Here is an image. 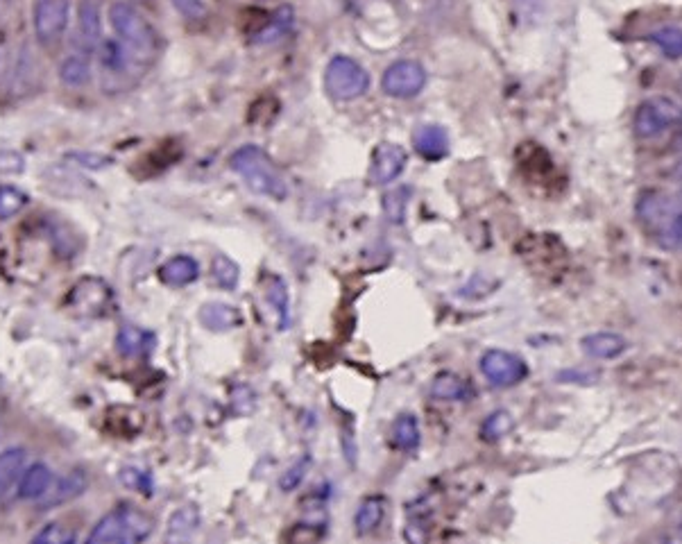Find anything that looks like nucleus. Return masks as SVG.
Here are the masks:
<instances>
[{"label": "nucleus", "instance_id": "bb28decb", "mask_svg": "<svg viewBox=\"0 0 682 544\" xmlns=\"http://www.w3.org/2000/svg\"><path fill=\"white\" fill-rule=\"evenodd\" d=\"M266 295H268V302H270L272 309L277 311L279 329L286 331L288 325H291V300H288V288L284 284V279L272 277L268 282Z\"/></svg>", "mask_w": 682, "mask_h": 544}, {"label": "nucleus", "instance_id": "aec40b11", "mask_svg": "<svg viewBox=\"0 0 682 544\" xmlns=\"http://www.w3.org/2000/svg\"><path fill=\"white\" fill-rule=\"evenodd\" d=\"M200 322L211 331H229L241 325V313L225 302H209L200 309Z\"/></svg>", "mask_w": 682, "mask_h": 544}, {"label": "nucleus", "instance_id": "a211bd4d", "mask_svg": "<svg viewBox=\"0 0 682 544\" xmlns=\"http://www.w3.org/2000/svg\"><path fill=\"white\" fill-rule=\"evenodd\" d=\"M25 461H28V452L23 447H10L0 452V499L16 486V481H21Z\"/></svg>", "mask_w": 682, "mask_h": 544}, {"label": "nucleus", "instance_id": "c9c22d12", "mask_svg": "<svg viewBox=\"0 0 682 544\" xmlns=\"http://www.w3.org/2000/svg\"><path fill=\"white\" fill-rule=\"evenodd\" d=\"M170 5L175 7L179 16H184L186 21H204L209 16V7L204 0H170Z\"/></svg>", "mask_w": 682, "mask_h": 544}, {"label": "nucleus", "instance_id": "473e14b6", "mask_svg": "<svg viewBox=\"0 0 682 544\" xmlns=\"http://www.w3.org/2000/svg\"><path fill=\"white\" fill-rule=\"evenodd\" d=\"M211 275H213V279H216V284L220 288H225V291H234V288L238 286L241 270H238L236 263L229 257H225V254H218V257L213 259Z\"/></svg>", "mask_w": 682, "mask_h": 544}, {"label": "nucleus", "instance_id": "f03ea898", "mask_svg": "<svg viewBox=\"0 0 682 544\" xmlns=\"http://www.w3.org/2000/svg\"><path fill=\"white\" fill-rule=\"evenodd\" d=\"M107 14L116 39L121 41L143 66L155 62L161 48L155 25L136 10L132 3H127V0H116V3L109 5Z\"/></svg>", "mask_w": 682, "mask_h": 544}, {"label": "nucleus", "instance_id": "a19ab883", "mask_svg": "<svg viewBox=\"0 0 682 544\" xmlns=\"http://www.w3.org/2000/svg\"><path fill=\"white\" fill-rule=\"evenodd\" d=\"M678 91H680V96H682V78L678 80Z\"/></svg>", "mask_w": 682, "mask_h": 544}, {"label": "nucleus", "instance_id": "9b49d317", "mask_svg": "<svg viewBox=\"0 0 682 544\" xmlns=\"http://www.w3.org/2000/svg\"><path fill=\"white\" fill-rule=\"evenodd\" d=\"M406 150L402 146H397V143H390V141H383L377 146L372 155V164H370V180L374 184H390L395 182L399 175L404 173L406 168Z\"/></svg>", "mask_w": 682, "mask_h": 544}, {"label": "nucleus", "instance_id": "393cba45", "mask_svg": "<svg viewBox=\"0 0 682 544\" xmlns=\"http://www.w3.org/2000/svg\"><path fill=\"white\" fill-rule=\"evenodd\" d=\"M431 395L442 402H460L470 395V386L454 372H440L431 384Z\"/></svg>", "mask_w": 682, "mask_h": 544}, {"label": "nucleus", "instance_id": "7c9ffc66", "mask_svg": "<svg viewBox=\"0 0 682 544\" xmlns=\"http://www.w3.org/2000/svg\"><path fill=\"white\" fill-rule=\"evenodd\" d=\"M28 193L14 184H0V220H10L21 214L28 204Z\"/></svg>", "mask_w": 682, "mask_h": 544}, {"label": "nucleus", "instance_id": "4c0bfd02", "mask_svg": "<svg viewBox=\"0 0 682 544\" xmlns=\"http://www.w3.org/2000/svg\"><path fill=\"white\" fill-rule=\"evenodd\" d=\"M309 465H311L309 456H302L300 461H297L291 470L284 474V479H281V490H295L297 486H300V483L304 481L306 472H309Z\"/></svg>", "mask_w": 682, "mask_h": 544}, {"label": "nucleus", "instance_id": "9d476101", "mask_svg": "<svg viewBox=\"0 0 682 544\" xmlns=\"http://www.w3.org/2000/svg\"><path fill=\"white\" fill-rule=\"evenodd\" d=\"M98 62L102 75L109 78V84L130 78L136 71H143V64L118 39H102L98 46Z\"/></svg>", "mask_w": 682, "mask_h": 544}, {"label": "nucleus", "instance_id": "dca6fc26", "mask_svg": "<svg viewBox=\"0 0 682 544\" xmlns=\"http://www.w3.org/2000/svg\"><path fill=\"white\" fill-rule=\"evenodd\" d=\"M37 84H39V59L34 57L28 44H23L14 62V78H12L14 96H28L32 87H37Z\"/></svg>", "mask_w": 682, "mask_h": 544}, {"label": "nucleus", "instance_id": "f8f14e48", "mask_svg": "<svg viewBox=\"0 0 682 544\" xmlns=\"http://www.w3.org/2000/svg\"><path fill=\"white\" fill-rule=\"evenodd\" d=\"M75 39H78V53L87 55L102 44V0H80Z\"/></svg>", "mask_w": 682, "mask_h": 544}, {"label": "nucleus", "instance_id": "0eeeda50", "mask_svg": "<svg viewBox=\"0 0 682 544\" xmlns=\"http://www.w3.org/2000/svg\"><path fill=\"white\" fill-rule=\"evenodd\" d=\"M325 87L331 98L356 100L368 93L370 73L352 57L338 55L329 62L325 71Z\"/></svg>", "mask_w": 682, "mask_h": 544}, {"label": "nucleus", "instance_id": "ddd939ff", "mask_svg": "<svg viewBox=\"0 0 682 544\" xmlns=\"http://www.w3.org/2000/svg\"><path fill=\"white\" fill-rule=\"evenodd\" d=\"M109 300H112V293L100 279H82L71 297L73 306L82 316H102L109 306Z\"/></svg>", "mask_w": 682, "mask_h": 544}, {"label": "nucleus", "instance_id": "2eb2a0df", "mask_svg": "<svg viewBox=\"0 0 682 544\" xmlns=\"http://www.w3.org/2000/svg\"><path fill=\"white\" fill-rule=\"evenodd\" d=\"M413 146L424 159H442L449 152V134L442 125H422L413 134Z\"/></svg>", "mask_w": 682, "mask_h": 544}, {"label": "nucleus", "instance_id": "c756f323", "mask_svg": "<svg viewBox=\"0 0 682 544\" xmlns=\"http://www.w3.org/2000/svg\"><path fill=\"white\" fill-rule=\"evenodd\" d=\"M392 438H395V445L402 449V452H413L420 445V424L417 418L411 413L399 415L395 422V431H392Z\"/></svg>", "mask_w": 682, "mask_h": 544}, {"label": "nucleus", "instance_id": "423d86ee", "mask_svg": "<svg viewBox=\"0 0 682 544\" xmlns=\"http://www.w3.org/2000/svg\"><path fill=\"white\" fill-rule=\"evenodd\" d=\"M68 19H71V0H34L32 30L37 44L46 50H55L66 37Z\"/></svg>", "mask_w": 682, "mask_h": 544}, {"label": "nucleus", "instance_id": "5701e85b", "mask_svg": "<svg viewBox=\"0 0 682 544\" xmlns=\"http://www.w3.org/2000/svg\"><path fill=\"white\" fill-rule=\"evenodd\" d=\"M59 80L66 87H84L91 80V55L71 53L59 64Z\"/></svg>", "mask_w": 682, "mask_h": 544}, {"label": "nucleus", "instance_id": "e433bc0d", "mask_svg": "<svg viewBox=\"0 0 682 544\" xmlns=\"http://www.w3.org/2000/svg\"><path fill=\"white\" fill-rule=\"evenodd\" d=\"M25 170V157L19 150L0 148V175H21Z\"/></svg>", "mask_w": 682, "mask_h": 544}, {"label": "nucleus", "instance_id": "412c9836", "mask_svg": "<svg viewBox=\"0 0 682 544\" xmlns=\"http://www.w3.org/2000/svg\"><path fill=\"white\" fill-rule=\"evenodd\" d=\"M383 517H386V499L381 495H370L361 501L356 515H354V526L361 535H368L374 529H379Z\"/></svg>", "mask_w": 682, "mask_h": 544}, {"label": "nucleus", "instance_id": "cd10ccee", "mask_svg": "<svg viewBox=\"0 0 682 544\" xmlns=\"http://www.w3.org/2000/svg\"><path fill=\"white\" fill-rule=\"evenodd\" d=\"M87 486H89V479L82 470L68 472L66 476H62V479L57 481V488L53 492V499H50V504L57 506V504H64V501H71L75 497H80L82 492L87 490Z\"/></svg>", "mask_w": 682, "mask_h": 544}, {"label": "nucleus", "instance_id": "ea45409f", "mask_svg": "<svg viewBox=\"0 0 682 544\" xmlns=\"http://www.w3.org/2000/svg\"><path fill=\"white\" fill-rule=\"evenodd\" d=\"M673 177H676V180H678V182H682V159L678 161V166H676V168H673Z\"/></svg>", "mask_w": 682, "mask_h": 544}, {"label": "nucleus", "instance_id": "6e6552de", "mask_svg": "<svg viewBox=\"0 0 682 544\" xmlns=\"http://www.w3.org/2000/svg\"><path fill=\"white\" fill-rule=\"evenodd\" d=\"M481 372L492 386L513 388L528 377V365L513 352L506 350H488L481 356Z\"/></svg>", "mask_w": 682, "mask_h": 544}, {"label": "nucleus", "instance_id": "b1692460", "mask_svg": "<svg viewBox=\"0 0 682 544\" xmlns=\"http://www.w3.org/2000/svg\"><path fill=\"white\" fill-rule=\"evenodd\" d=\"M155 343L150 331H143L134 325H123L116 336V347L123 356H143Z\"/></svg>", "mask_w": 682, "mask_h": 544}, {"label": "nucleus", "instance_id": "c85d7f7f", "mask_svg": "<svg viewBox=\"0 0 682 544\" xmlns=\"http://www.w3.org/2000/svg\"><path fill=\"white\" fill-rule=\"evenodd\" d=\"M649 39L667 57L682 59V28L680 25H660V28H655L649 34Z\"/></svg>", "mask_w": 682, "mask_h": 544}, {"label": "nucleus", "instance_id": "a878e982", "mask_svg": "<svg viewBox=\"0 0 682 544\" xmlns=\"http://www.w3.org/2000/svg\"><path fill=\"white\" fill-rule=\"evenodd\" d=\"M291 25H293V7L281 5L279 10L270 16L266 28L254 37V41H257V44H275V41L286 37L288 30H291Z\"/></svg>", "mask_w": 682, "mask_h": 544}, {"label": "nucleus", "instance_id": "37998d69", "mask_svg": "<svg viewBox=\"0 0 682 544\" xmlns=\"http://www.w3.org/2000/svg\"><path fill=\"white\" fill-rule=\"evenodd\" d=\"M680 143H682V141H680Z\"/></svg>", "mask_w": 682, "mask_h": 544}, {"label": "nucleus", "instance_id": "72a5a7b5", "mask_svg": "<svg viewBox=\"0 0 682 544\" xmlns=\"http://www.w3.org/2000/svg\"><path fill=\"white\" fill-rule=\"evenodd\" d=\"M408 198H411V193H408L406 186L404 189H397V191H390L383 195V211H386V218L390 220V223H395V225L404 223Z\"/></svg>", "mask_w": 682, "mask_h": 544}, {"label": "nucleus", "instance_id": "58836bf2", "mask_svg": "<svg viewBox=\"0 0 682 544\" xmlns=\"http://www.w3.org/2000/svg\"><path fill=\"white\" fill-rule=\"evenodd\" d=\"M68 159H73V161H78V164H82L84 168H102L105 164H109V159L107 157H102V155H93V152H68Z\"/></svg>", "mask_w": 682, "mask_h": 544}, {"label": "nucleus", "instance_id": "39448f33", "mask_svg": "<svg viewBox=\"0 0 682 544\" xmlns=\"http://www.w3.org/2000/svg\"><path fill=\"white\" fill-rule=\"evenodd\" d=\"M682 130V105L667 96H653L639 102L633 116L637 139H655L664 132Z\"/></svg>", "mask_w": 682, "mask_h": 544}, {"label": "nucleus", "instance_id": "7ed1b4c3", "mask_svg": "<svg viewBox=\"0 0 682 544\" xmlns=\"http://www.w3.org/2000/svg\"><path fill=\"white\" fill-rule=\"evenodd\" d=\"M152 531H155V520L146 510L134 504H121L100 517L84 544H143Z\"/></svg>", "mask_w": 682, "mask_h": 544}, {"label": "nucleus", "instance_id": "f3484780", "mask_svg": "<svg viewBox=\"0 0 682 544\" xmlns=\"http://www.w3.org/2000/svg\"><path fill=\"white\" fill-rule=\"evenodd\" d=\"M200 277V266L193 257H186V254H177V257L168 259L164 266L159 268V279L166 286L182 288L193 284L195 279Z\"/></svg>", "mask_w": 682, "mask_h": 544}, {"label": "nucleus", "instance_id": "6ab92c4d", "mask_svg": "<svg viewBox=\"0 0 682 544\" xmlns=\"http://www.w3.org/2000/svg\"><path fill=\"white\" fill-rule=\"evenodd\" d=\"M198 524H200L198 508L195 506L177 508L168 522V533H166L168 544H189L193 533L198 531Z\"/></svg>", "mask_w": 682, "mask_h": 544}, {"label": "nucleus", "instance_id": "1a4fd4ad", "mask_svg": "<svg viewBox=\"0 0 682 544\" xmlns=\"http://www.w3.org/2000/svg\"><path fill=\"white\" fill-rule=\"evenodd\" d=\"M426 71L422 64L413 59H402L386 68L381 78V87L392 98H415L424 89Z\"/></svg>", "mask_w": 682, "mask_h": 544}, {"label": "nucleus", "instance_id": "4be33fe9", "mask_svg": "<svg viewBox=\"0 0 682 544\" xmlns=\"http://www.w3.org/2000/svg\"><path fill=\"white\" fill-rule=\"evenodd\" d=\"M50 483H53V472L48 470L44 463L32 465L28 472H23L19 481V497L25 501L41 499L50 490Z\"/></svg>", "mask_w": 682, "mask_h": 544}, {"label": "nucleus", "instance_id": "2f4dec72", "mask_svg": "<svg viewBox=\"0 0 682 544\" xmlns=\"http://www.w3.org/2000/svg\"><path fill=\"white\" fill-rule=\"evenodd\" d=\"M78 542V531L66 522H50L34 535L30 544H75Z\"/></svg>", "mask_w": 682, "mask_h": 544}, {"label": "nucleus", "instance_id": "4468645a", "mask_svg": "<svg viewBox=\"0 0 682 544\" xmlns=\"http://www.w3.org/2000/svg\"><path fill=\"white\" fill-rule=\"evenodd\" d=\"M626 338L621 334H615V331H596V334L585 336L581 340V350L592 356V359H601V361H610V359H617L626 352Z\"/></svg>", "mask_w": 682, "mask_h": 544}, {"label": "nucleus", "instance_id": "f704fd0d", "mask_svg": "<svg viewBox=\"0 0 682 544\" xmlns=\"http://www.w3.org/2000/svg\"><path fill=\"white\" fill-rule=\"evenodd\" d=\"M510 429H513V418H510L506 411H497L485 420L483 436L488 440H499V438H504Z\"/></svg>", "mask_w": 682, "mask_h": 544}, {"label": "nucleus", "instance_id": "79ce46f5", "mask_svg": "<svg viewBox=\"0 0 682 544\" xmlns=\"http://www.w3.org/2000/svg\"><path fill=\"white\" fill-rule=\"evenodd\" d=\"M678 531H680V538H682V520H680V526H678Z\"/></svg>", "mask_w": 682, "mask_h": 544}, {"label": "nucleus", "instance_id": "f257e3e1", "mask_svg": "<svg viewBox=\"0 0 682 544\" xmlns=\"http://www.w3.org/2000/svg\"><path fill=\"white\" fill-rule=\"evenodd\" d=\"M637 218L664 250H682V195L646 191L637 200Z\"/></svg>", "mask_w": 682, "mask_h": 544}, {"label": "nucleus", "instance_id": "20e7f679", "mask_svg": "<svg viewBox=\"0 0 682 544\" xmlns=\"http://www.w3.org/2000/svg\"><path fill=\"white\" fill-rule=\"evenodd\" d=\"M234 173L247 184V189L257 195H266L272 200H286L288 198V184L277 166L272 164L270 157L259 146H241L234 150L229 159Z\"/></svg>", "mask_w": 682, "mask_h": 544}]
</instances>
